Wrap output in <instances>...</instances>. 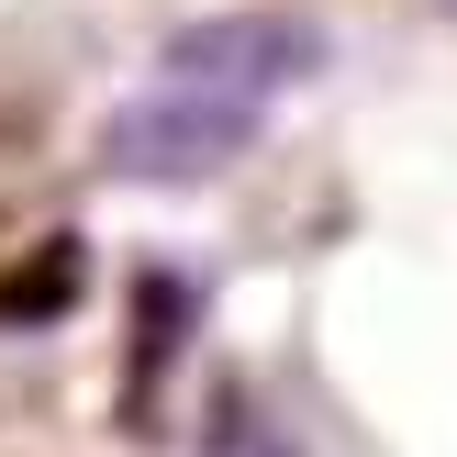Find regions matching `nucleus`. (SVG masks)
<instances>
[{
    "label": "nucleus",
    "mask_w": 457,
    "mask_h": 457,
    "mask_svg": "<svg viewBox=\"0 0 457 457\" xmlns=\"http://www.w3.org/2000/svg\"><path fill=\"white\" fill-rule=\"evenodd\" d=\"M324 67V34L302 12H212L190 34L156 45V67L112 101L101 123V168L134 190H190V179L235 168L268 134V112Z\"/></svg>",
    "instance_id": "nucleus-1"
},
{
    "label": "nucleus",
    "mask_w": 457,
    "mask_h": 457,
    "mask_svg": "<svg viewBox=\"0 0 457 457\" xmlns=\"http://www.w3.org/2000/svg\"><path fill=\"white\" fill-rule=\"evenodd\" d=\"M201 457H302V446L268 424V402H257V391H223V402H212V424H201Z\"/></svg>",
    "instance_id": "nucleus-2"
}]
</instances>
